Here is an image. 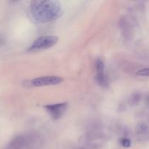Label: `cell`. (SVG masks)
I'll return each instance as SVG.
<instances>
[{
	"mask_svg": "<svg viewBox=\"0 0 149 149\" xmlns=\"http://www.w3.org/2000/svg\"><path fill=\"white\" fill-rule=\"evenodd\" d=\"M58 36H43L38 38L33 42L28 49L29 52H37V51L45 50L52 47L58 43Z\"/></svg>",
	"mask_w": 149,
	"mask_h": 149,
	"instance_id": "7a4b0ae2",
	"label": "cell"
},
{
	"mask_svg": "<svg viewBox=\"0 0 149 149\" xmlns=\"http://www.w3.org/2000/svg\"><path fill=\"white\" fill-rule=\"evenodd\" d=\"M137 75L139 77H148V68H143V69L140 70L139 71L137 72Z\"/></svg>",
	"mask_w": 149,
	"mask_h": 149,
	"instance_id": "8992f818",
	"label": "cell"
},
{
	"mask_svg": "<svg viewBox=\"0 0 149 149\" xmlns=\"http://www.w3.org/2000/svg\"><path fill=\"white\" fill-rule=\"evenodd\" d=\"M45 108L54 119H59L63 116L68 108V103H61L45 106Z\"/></svg>",
	"mask_w": 149,
	"mask_h": 149,
	"instance_id": "277c9868",
	"label": "cell"
},
{
	"mask_svg": "<svg viewBox=\"0 0 149 149\" xmlns=\"http://www.w3.org/2000/svg\"><path fill=\"white\" fill-rule=\"evenodd\" d=\"M30 13L37 23H48L57 20L63 13L61 3L54 0L34 1L30 6Z\"/></svg>",
	"mask_w": 149,
	"mask_h": 149,
	"instance_id": "6da1fadb",
	"label": "cell"
},
{
	"mask_svg": "<svg viewBox=\"0 0 149 149\" xmlns=\"http://www.w3.org/2000/svg\"><path fill=\"white\" fill-rule=\"evenodd\" d=\"M95 70H96V80L97 83L102 87H107L108 81L107 77L105 74V65L103 61L100 58L95 61Z\"/></svg>",
	"mask_w": 149,
	"mask_h": 149,
	"instance_id": "5b68a950",
	"label": "cell"
},
{
	"mask_svg": "<svg viewBox=\"0 0 149 149\" xmlns=\"http://www.w3.org/2000/svg\"><path fill=\"white\" fill-rule=\"evenodd\" d=\"M121 144H122V146L125 147V148H128L131 146V142L128 138H124L121 140Z\"/></svg>",
	"mask_w": 149,
	"mask_h": 149,
	"instance_id": "52a82bcc",
	"label": "cell"
},
{
	"mask_svg": "<svg viewBox=\"0 0 149 149\" xmlns=\"http://www.w3.org/2000/svg\"><path fill=\"white\" fill-rule=\"evenodd\" d=\"M63 81V79L58 76H46L38 77L31 80V84L35 87H42L48 85H57Z\"/></svg>",
	"mask_w": 149,
	"mask_h": 149,
	"instance_id": "3957f363",
	"label": "cell"
}]
</instances>
